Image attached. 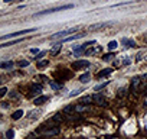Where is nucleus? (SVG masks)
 I'll use <instances>...</instances> for the list:
<instances>
[{
    "label": "nucleus",
    "instance_id": "1",
    "mask_svg": "<svg viewBox=\"0 0 147 139\" xmlns=\"http://www.w3.org/2000/svg\"><path fill=\"white\" fill-rule=\"evenodd\" d=\"M74 5H63V6H58V7H52V9H46V10H42L39 13H36L35 16H43V15H51V13H55V12H61V10H68V9H72Z\"/></svg>",
    "mask_w": 147,
    "mask_h": 139
},
{
    "label": "nucleus",
    "instance_id": "2",
    "mask_svg": "<svg viewBox=\"0 0 147 139\" xmlns=\"http://www.w3.org/2000/svg\"><path fill=\"white\" fill-rule=\"evenodd\" d=\"M80 29V26H74V28H69V29H65V31H61V32H56L51 36V39H63L66 38V35H71L74 32H77Z\"/></svg>",
    "mask_w": 147,
    "mask_h": 139
},
{
    "label": "nucleus",
    "instance_id": "3",
    "mask_svg": "<svg viewBox=\"0 0 147 139\" xmlns=\"http://www.w3.org/2000/svg\"><path fill=\"white\" fill-rule=\"evenodd\" d=\"M32 32H36V28H30V29H23V31H18V32H13V33H9V35H3L2 41H6V39H12V38H18L20 35H26V33H32Z\"/></svg>",
    "mask_w": 147,
    "mask_h": 139
},
{
    "label": "nucleus",
    "instance_id": "4",
    "mask_svg": "<svg viewBox=\"0 0 147 139\" xmlns=\"http://www.w3.org/2000/svg\"><path fill=\"white\" fill-rule=\"evenodd\" d=\"M90 67V61L87 59H78V61H74L71 68L72 70H81V68H88Z\"/></svg>",
    "mask_w": 147,
    "mask_h": 139
},
{
    "label": "nucleus",
    "instance_id": "5",
    "mask_svg": "<svg viewBox=\"0 0 147 139\" xmlns=\"http://www.w3.org/2000/svg\"><path fill=\"white\" fill-rule=\"evenodd\" d=\"M92 100H94V103H95V104H98V106H105V104H107V100H105V99H104V96H102V94H100V93L94 94V96H92Z\"/></svg>",
    "mask_w": 147,
    "mask_h": 139
},
{
    "label": "nucleus",
    "instance_id": "6",
    "mask_svg": "<svg viewBox=\"0 0 147 139\" xmlns=\"http://www.w3.org/2000/svg\"><path fill=\"white\" fill-rule=\"evenodd\" d=\"M58 133H59V127H58V126H53L52 129L45 130V132H43V136H45V138H49V136H55V135H58Z\"/></svg>",
    "mask_w": 147,
    "mask_h": 139
},
{
    "label": "nucleus",
    "instance_id": "7",
    "mask_svg": "<svg viewBox=\"0 0 147 139\" xmlns=\"http://www.w3.org/2000/svg\"><path fill=\"white\" fill-rule=\"evenodd\" d=\"M62 119H63V117H62V114H61V113H56L55 116H52V117L49 119V123H53V125H59V123L62 122Z\"/></svg>",
    "mask_w": 147,
    "mask_h": 139
},
{
    "label": "nucleus",
    "instance_id": "8",
    "mask_svg": "<svg viewBox=\"0 0 147 139\" xmlns=\"http://www.w3.org/2000/svg\"><path fill=\"white\" fill-rule=\"evenodd\" d=\"M46 102H48V97H46V96H39V97H36V99L33 100V104L40 106V104H43V103H46Z\"/></svg>",
    "mask_w": 147,
    "mask_h": 139
},
{
    "label": "nucleus",
    "instance_id": "9",
    "mask_svg": "<svg viewBox=\"0 0 147 139\" xmlns=\"http://www.w3.org/2000/svg\"><path fill=\"white\" fill-rule=\"evenodd\" d=\"M140 81H141V78H140V77H134V78H133V83H131V87H130V90H131L133 93L137 90V86L140 84Z\"/></svg>",
    "mask_w": 147,
    "mask_h": 139
},
{
    "label": "nucleus",
    "instance_id": "10",
    "mask_svg": "<svg viewBox=\"0 0 147 139\" xmlns=\"http://www.w3.org/2000/svg\"><path fill=\"white\" fill-rule=\"evenodd\" d=\"M113 71H114L113 68H105V70H102V71H100V73L97 74V77H100V78H101V77H107V76H110Z\"/></svg>",
    "mask_w": 147,
    "mask_h": 139
},
{
    "label": "nucleus",
    "instance_id": "11",
    "mask_svg": "<svg viewBox=\"0 0 147 139\" xmlns=\"http://www.w3.org/2000/svg\"><path fill=\"white\" fill-rule=\"evenodd\" d=\"M84 35H81V33H77V35H72V36H66V38H63L62 39V42H71V41H75V39H80V38H82Z\"/></svg>",
    "mask_w": 147,
    "mask_h": 139
},
{
    "label": "nucleus",
    "instance_id": "12",
    "mask_svg": "<svg viewBox=\"0 0 147 139\" xmlns=\"http://www.w3.org/2000/svg\"><path fill=\"white\" fill-rule=\"evenodd\" d=\"M123 44L125 45V48H134L136 46V42L131 41V39H127V38H123Z\"/></svg>",
    "mask_w": 147,
    "mask_h": 139
},
{
    "label": "nucleus",
    "instance_id": "13",
    "mask_svg": "<svg viewBox=\"0 0 147 139\" xmlns=\"http://www.w3.org/2000/svg\"><path fill=\"white\" fill-rule=\"evenodd\" d=\"M61 48H62V46H61V42H58L56 45H53V48L51 49V55H56V54H59V52H61Z\"/></svg>",
    "mask_w": 147,
    "mask_h": 139
},
{
    "label": "nucleus",
    "instance_id": "14",
    "mask_svg": "<svg viewBox=\"0 0 147 139\" xmlns=\"http://www.w3.org/2000/svg\"><path fill=\"white\" fill-rule=\"evenodd\" d=\"M100 49H101L100 46H97V48H90V49H85V52H84V54H85V55H95Z\"/></svg>",
    "mask_w": 147,
    "mask_h": 139
},
{
    "label": "nucleus",
    "instance_id": "15",
    "mask_svg": "<svg viewBox=\"0 0 147 139\" xmlns=\"http://www.w3.org/2000/svg\"><path fill=\"white\" fill-rule=\"evenodd\" d=\"M40 90H42V86H40V84L33 86V87L30 89V96H32V94H39V93H40Z\"/></svg>",
    "mask_w": 147,
    "mask_h": 139
},
{
    "label": "nucleus",
    "instance_id": "16",
    "mask_svg": "<svg viewBox=\"0 0 147 139\" xmlns=\"http://www.w3.org/2000/svg\"><path fill=\"white\" fill-rule=\"evenodd\" d=\"M92 96H85V97H81V102L80 104H88V103H92Z\"/></svg>",
    "mask_w": 147,
    "mask_h": 139
},
{
    "label": "nucleus",
    "instance_id": "17",
    "mask_svg": "<svg viewBox=\"0 0 147 139\" xmlns=\"http://www.w3.org/2000/svg\"><path fill=\"white\" fill-rule=\"evenodd\" d=\"M12 67H13L12 61H3L2 64H0V68H2V70H7V68H12Z\"/></svg>",
    "mask_w": 147,
    "mask_h": 139
},
{
    "label": "nucleus",
    "instance_id": "18",
    "mask_svg": "<svg viewBox=\"0 0 147 139\" xmlns=\"http://www.w3.org/2000/svg\"><path fill=\"white\" fill-rule=\"evenodd\" d=\"M19 42H22V39H15V41H10V42H3V44H2V48L12 46V45H16V44H19Z\"/></svg>",
    "mask_w": 147,
    "mask_h": 139
},
{
    "label": "nucleus",
    "instance_id": "19",
    "mask_svg": "<svg viewBox=\"0 0 147 139\" xmlns=\"http://www.w3.org/2000/svg\"><path fill=\"white\" fill-rule=\"evenodd\" d=\"M22 116H23V110H16V112L12 114V119H13V120H19Z\"/></svg>",
    "mask_w": 147,
    "mask_h": 139
},
{
    "label": "nucleus",
    "instance_id": "20",
    "mask_svg": "<svg viewBox=\"0 0 147 139\" xmlns=\"http://www.w3.org/2000/svg\"><path fill=\"white\" fill-rule=\"evenodd\" d=\"M117 46H118V42H117V41H111V42H108V45H107V48H108L110 51L117 49Z\"/></svg>",
    "mask_w": 147,
    "mask_h": 139
},
{
    "label": "nucleus",
    "instance_id": "21",
    "mask_svg": "<svg viewBox=\"0 0 147 139\" xmlns=\"http://www.w3.org/2000/svg\"><path fill=\"white\" fill-rule=\"evenodd\" d=\"M108 23H98V25H92V26H90V31H97V29H101V28H104V26H107Z\"/></svg>",
    "mask_w": 147,
    "mask_h": 139
},
{
    "label": "nucleus",
    "instance_id": "22",
    "mask_svg": "<svg viewBox=\"0 0 147 139\" xmlns=\"http://www.w3.org/2000/svg\"><path fill=\"white\" fill-rule=\"evenodd\" d=\"M88 80H90V73H85L80 77V81H82V83H88Z\"/></svg>",
    "mask_w": 147,
    "mask_h": 139
},
{
    "label": "nucleus",
    "instance_id": "23",
    "mask_svg": "<svg viewBox=\"0 0 147 139\" xmlns=\"http://www.w3.org/2000/svg\"><path fill=\"white\" fill-rule=\"evenodd\" d=\"M48 64H49V61H48V59L39 61V62H38V68H45V67H48Z\"/></svg>",
    "mask_w": 147,
    "mask_h": 139
},
{
    "label": "nucleus",
    "instance_id": "24",
    "mask_svg": "<svg viewBox=\"0 0 147 139\" xmlns=\"http://www.w3.org/2000/svg\"><path fill=\"white\" fill-rule=\"evenodd\" d=\"M13 138H15V130L13 129H9L6 132V139H13Z\"/></svg>",
    "mask_w": 147,
    "mask_h": 139
},
{
    "label": "nucleus",
    "instance_id": "25",
    "mask_svg": "<svg viewBox=\"0 0 147 139\" xmlns=\"http://www.w3.org/2000/svg\"><path fill=\"white\" fill-rule=\"evenodd\" d=\"M111 58H114L113 54H105V55H102V59H104V61H110Z\"/></svg>",
    "mask_w": 147,
    "mask_h": 139
},
{
    "label": "nucleus",
    "instance_id": "26",
    "mask_svg": "<svg viewBox=\"0 0 147 139\" xmlns=\"http://www.w3.org/2000/svg\"><path fill=\"white\" fill-rule=\"evenodd\" d=\"M51 86H52V89H55V90H59V89L62 87V84H58V83H53V81H51Z\"/></svg>",
    "mask_w": 147,
    "mask_h": 139
},
{
    "label": "nucleus",
    "instance_id": "27",
    "mask_svg": "<svg viewBox=\"0 0 147 139\" xmlns=\"http://www.w3.org/2000/svg\"><path fill=\"white\" fill-rule=\"evenodd\" d=\"M105 86H108V81H104L102 84H100V86H97V87H95V90L98 91V90H101V89H104Z\"/></svg>",
    "mask_w": 147,
    "mask_h": 139
},
{
    "label": "nucleus",
    "instance_id": "28",
    "mask_svg": "<svg viewBox=\"0 0 147 139\" xmlns=\"http://www.w3.org/2000/svg\"><path fill=\"white\" fill-rule=\"evenodd\" d=\"M18 64H19V67H28L29 65V61H19Z\"/></svg>",
    "mask_w": 147,
    "mask_h": 139
},
{
    "label": "nucleus",
    "instance_id": "29",
    "mask_svg": "<svg viewBox=\"0 0 147 139\" xmlns=\"http://www.w3.org/2000/svg\"><path fill=\"white\" fill-rule=\"evenodd\" d=\"M75 110L77 112H84L85 110V106H75Z\"/></svg>",
    "mask_w": 147,
    "mask_h": 139
},
{
    "label": "nucleus",
    "instance_id": "30",
    "mask_svg": "<svg viewBox=\"0 0 147 139\" xmlns=\"http://www.w3.org/2000/svg\"><path fill=\"white\" fill-rule=\"evenodd\" d=\"M80 93H81V90H75V91H72V93L69 94V97H75V96L80 94Z\"/></svg>",
    "mask_w": 147,
    "mask_h": 139
},
{
    "label": "nucleus",
    "instance_id": "31",
    "mask_svg": "<svg viewBox=\"0 0 147 139\" xmlns=\"http://www.w3.org/2000/svg\"><path fill=\"white\" fill-rule=\"evenodd\" d=\"M43 55H46V52H39V54H38V55L35 57V59H40V58H42Z\"/></svg>",
    "mask_w": 147,
    "mask_h": 139
},
{
    "label": "nucleus",
    "instance_id": "32",
    "mask_svg": "<svg viewBox=\"0 0 147 139\" xmlns=\"http://www.w3.org/2000/svg\"><path fill=\"white\" fill-rule=\"evenodd\" d=\"M6 91H7V89H6V87H2V90H0V96H5Z\"/></svg>",
    "mask_w": 147,
    "mask_h": 139
},
{
    "label": "nucleus",
    "instance_id": "33",
    "mask_svg": "<svg viewBox=\"0 0 147 139\" xmlns=\"http://www.w3.org/2000/svg\"><path fill=\"white\" fill-rule=\"evenodd\" d=\"M30 52H32V54H35V55H38V54H39V49H38V48H32V49H30Z\"/></svg>",
    "mask_w": 147,
    "mask_h": 139
},
{
    "label": "nucleus",
    "instance_id": "34",
    "mask_svg": "<svg viewBox=\"0 0 147 139\" xmlns=\"http://www.w3.org/2000/svg\"><path fill=\"white\" fill-rule=\"evenodd\" d=\"M6 3H12V2H23V0H5Z\"/></svg>",
    "mask_w": 147,
    "mask_h": 139
}]
</instances>
